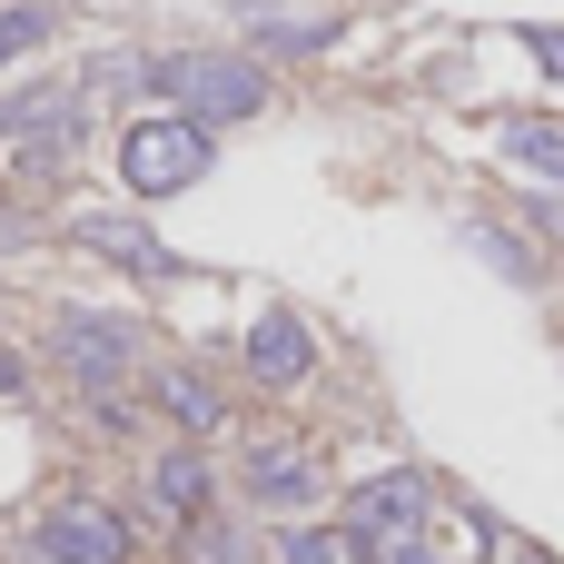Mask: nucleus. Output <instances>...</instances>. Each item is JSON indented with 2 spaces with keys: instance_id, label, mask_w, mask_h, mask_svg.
<instances>
[{
  "instance_id": "16",
  "label": "nucleus",
  "mask_w": 564,
  "mask_h": 564,
  "mask_svg": "<svg viewBox=\"0 0 564 564\" xmlns=\"http://www.w3.org/2000/svg\"><path fill=\"white\" fill-rule=\"evenodd\" d=\"M188 564H248V535L228 516H188Z\"/></svg>"
},
{
  "instance_id": "14",
  "label": "nucleus",
  "mask_w": 564,
  "mask_h": 564,
  "mask_svg": "<svg viewBox=\"0 0 564 564\" xmlns=\"http://www.w3.org/2000/svg\"><path fill=\"white\" fill-rule=\"evenodd\" d=\"M50 30H59V10H50V0H0V59H30Z\"/></svg>"
},
{
  "instance_id": "6",
  "label": "nucleus",
  "mask_w": 564,
  "mask_h": 564,
  "mask_svg": "<svg viewBox=\"0 0 564 564\" xmlns=\"http://www.w3.org/2000/svg\"><path fill=\"white\" fill-rule=\"evenodd\" d=\"M40 564H129V525L99 496H59L40 516Z\"/></svg>"
},
{
  "instance_id": "17",
  "label": "nucleus",
  "mask_w": 564,
  "mask_h": 564,
  "mask_svg": "<svg viewBox=\"0 0 564 564\" xmlns=\"http://www.w3.org/2000/svg\"><path fill=\"white\" fill-rule=\"evenodd\" d=\"M288 564H347V525H288Z\"/></svg>"
},
{
  "instance_id": "2",
  "label": "nucleus",
  "mask_w": 564,
  "mask_h": 564,
  "mask_svg": "<svg viewBox=\"0 0 564 564\" xmlns=\"http://www.w3.org/2000/svg\"><path fill=\"white\" fill-rule=\"evenodd\" d=\"M208 159H218V139H208V119H188V109L129 119V139H119V178H129V198H178V188L208 178Z\"/></svg>"
},
{
  "instance_id": "7",
  "label": "nucleus",
  "mask_w": 564,
  "mask_h": 564,
  "mask_svg": "<svg viewBox=\"0 0 564 564\" xmlns=\"http://www.w3.org/2000/svg\"><path fill=\"white\" fill-rule=\"evenodd\" d=\"M307 367H317V327L288 317V307H268V317L248 327V377H258V387H297Z\"/></svg>"
},
{
  "instance_id": "11",
  "label": "nucleus",
  "mask_w": 564,
  "mask_h": 564,
  "mask_svg": "<svg viewBox=\"0 0 564 564\" xmlns=\"http://www.w3.org/2000/svg\"><path fill=\"white\" fill-rule=\"evenodd\" d=\"M79 109H89V89H79V79L10 89V99H0V149H10V139H30V129H50V119H79Z\"/></svg>"
},
{
  "instance_id": "5",
  "label": "nucleus",
  "mask_w": 564,
  "mask_h": 564,
  "mask_svg": "<svg viewBox=\"0 0 564 564\" xmlns=\"http://www.w3.org/2000/svg\"><path fill=\"white\" fill-rule=\"evenodd\" d=\"M50 357H59L79 387H119V377H129V357H139V337H129V317L59 307V317H50Z\"/></svg>"
},
{
  "instance_id": "19",
  "label": "nucleus",
  "mask_w": 564,
  "mask_h": 564,
  "mask_svg": "<svg viewBox=\"0 0 564 564\" xmlns=\"http://www.w3.org/2000/svg\"><path fill=\"white\" fill-rule=\"evenodd\" d=\"M20 238H30V218H20V208H0V258H10Z\"/></svg>"
},
{
  "instance_id": "10",
  "label": "nucleus",
  "mask_w": 564,
  "mask_h": 564,
  "mask_svg": "<svg viewBox=\"0 0 564 564\" xmlns=\"http://www.w3.org/2000/svg\"><path fill=\"white\" fill-rule=\"evenodd\" d=\"M79 139H89V109H79V119H50V129H30V139H10V178H20V188H50V178L79 159Z\"/></svg>"
},
{
  "instance_id": "20",
  "label": "nucleus",
  "mask_w": 564,
  "mask_h": 564,
  "mask_svg": "<svg viewBox=\"0 0 564 564\" xmlns=\"http://www.w3.org/2000/svg\"><path fill=\"white\" fill-rule=\"evenodd\" d=\"M20 387H30V367H20V357H0V397H20Z\"/></svg>"
},
{
  "instance_id": "18",
  "label": "nucleus",
  "mask_w": 564,
  "mask_h": 564,
  "mask_svg": "<svg viewBox=\"0 0 564 564\" xmlns=\"http://www.w3.org/2000/svg\"><path fill=\"white\" fill-rule=\"evenodd\" d=\"M525 50L545 59V79H564V30H525Z\"/></svg>"
},
{
  "instance_id": "4",
  "label": "nucleus",
  "mask_w": 564,
  "mask_h": 564,
  "mask_svg": "<svg viewBox=\"0 0 564 564\" xmlns=\"http://www.w3.org/2000/svg\"><path fill=\"white\" fill-rule=\"evenodd\" d=\"M317 486H327V466H317V446H307V436H258V446L238 456V496H248V506H268V516H307V506H317Z\"/></svg>"
},
{
  "instance_id": "9",
  "label": "nucleus",
  "mask_w": 564,
  "mask_h": 564,
  "mask_svg": "<svg viewBox=\"0 0 564 564\" xmlns=\"http://www.w3.org/2000/svg\"><path fill=\"white\" fill-rule=\"evenodd\" d=\"M159 406H169L178 436H218V426H228V397H218L208 367H159Z\"/></svg>"
},
{
  "instance_id": "13",
  "label": "nucleus",
  "mask_w": 564,
  "mask_h": 564,
  "mask_svg": "<svg viewBox=\"0 0 564 564\" xmlns=\"http://www.w3.org/2000/svg\"><path fill=\"white\" fill-rule=\"evenodd\" d=\"M506 159H516L525 178H555L564 188V129H545V119H516V129H506Z\"/></svg>"
},
{
  "instance_id": "15",
  "label": "nucleus",
  "mask_w": 564,
  "mask_h": 564,
  "mask_svg": "<svg viewBox=\"0 0 564 564\" xmlns=\"http://www.w3.org/2000/svg\"><path fill=\"white\" fill-rule=\"evenodd\" d=\"M248 30H258V40H278V50H327V40H337V20H327V10H317V20H278L268 0L248 10Z\"/></svg>"
},
{
  "instance_id": "1",
  "label": "nucleus",
  "mask_w": 564,
  "mask_h": 564,
  "mask_svg": "<svg viewBox=\"0 0 564 564\" xmlns=\"http://www.w3.org/2000/svg\"><path fill=\"white\" fill-rule=\"evenodd\" d=\"M149 89H169V109L218 129V119L268 109V59L258 50H169V59H149Z\"/></svg>"
},
{
  "instance_id": "3",
  "label": "nucleus",
  "mask_w": 564,
  "mask_h": 564,
  "mask_svg": "<svg viewBox=\"0 0 564 564\" xmlns=\"http://www.w3.org/2000/svg\"><path fill=\"white\" fill-rule=\"evenodd\" d=\"M406 545H426V476H377L347 506V555L357 564H397Z\"/></svg>"
},
{
  "instance_id": "8",
  "label": "nucleus",
  "mask_w": 564,
  "mask_h": 564,
  "mask_svg": "<svg viewBox=\"0 0 564 564\" xmlns=\"http://www.w3.org/2000/svg\"><path fill=\"white\" fill-rule=\"evenodd\" d=\"M69 238H79V248H99V258H119V268H139V278H169V268H178L139 218H109V208H79V218H69Z\"/></svg>"
},
{
  "instance_id": "12",
  "label": "nucleus",
  "mask_w": 564,
  "mask_h": 564,
  "mask_svg": "<svg viewBox=\"0 0 564 564\" xmlns=\"http://www.w3.org/2000/svg\"><path fill=\"white\" fill-rule=\"evenodd\" d=\"M149 506L159 516H208V466L198 456H159L149 466Z\"/></svg>"
}]
</instances>
